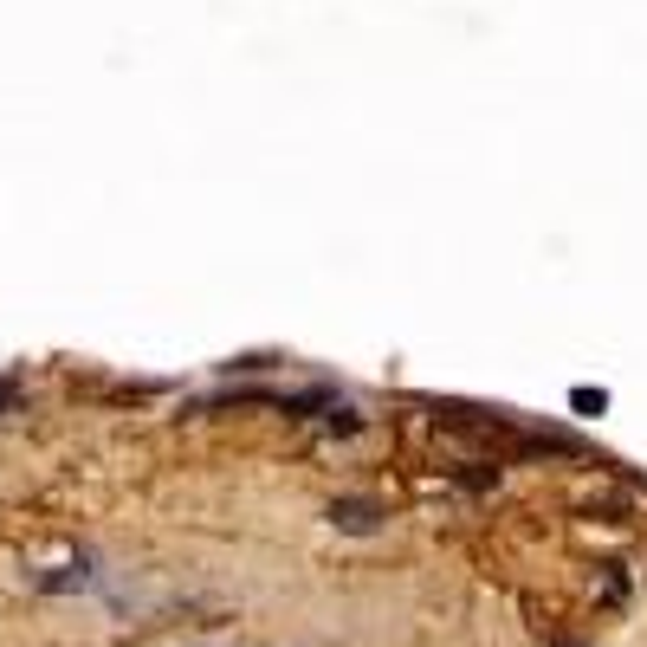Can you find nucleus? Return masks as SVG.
Instances as JSON below:
<instances>
[{"label":"nucleus","instance_id":"2","mask_svg":"<svg viewBox=\"0 0 647 647\" xmlns=\"http://www.w3.org/2000/svg\"><path fill=\"white\" fill-rule=\"evenodd\" d=\"M13 402H20V389H13V376H0V415H13Z\"/></svg>","mask_w":647,"mask_h":647},{"label":"nucleus","instance_id":"1","mask_svg":"<svg viewBox=\"0 0 647 647\" xmlns=\"http://www.w3.org/2000/svg\"><path fill=\"white\" fill-rule=\"evenodd\" d=\"M324 518L337 531H350V538H376V531H382V505L376 499H337Z\"/></svg>","mask_w":647,"mask_h":647},{"label":"nucleus","instance_id":"3","mask_svg":"<svg viewBox=\"0 0 647 647\" xmlns=\"http://www.w3.org/2000/svg\"><path fill=\"white\" fill-rule=\"evenodd\" d=\"M550 647H589V641H563V635H557V641H550Z\"/></svg>","mask_w":647,"mask_h":647}]
</instances>
